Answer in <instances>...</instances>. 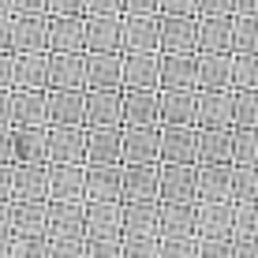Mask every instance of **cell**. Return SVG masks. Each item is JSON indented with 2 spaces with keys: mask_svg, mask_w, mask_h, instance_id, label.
<instances>
[{
  "mask_svg": "<svg viewBox=\"0 0 258 258\" xmlns=\"http://www.w3.org/2000/svg\"><path fill=\"white\" fill-rule=\"evenodd\" d=\"M157 165H195L191 123H157Z\"/></svg>",
  "mask_w": 258,
  "mask_h": 258,
  "instance_id": "1",
  "label": "cell"
},
{
  "mask_svg": "<svg viewBox=\"0 0 258 258\" xmlns=\"http://www.w3.org/2000/svg\"><path fill=\"white\" fill-rule=\"evenodd\" d=\"M120 239V202H83V243Z\"/></svg>",
  "mask_w": 258,
  "mask_h": 258,
  "instance_id": "2",
  "label": "cell"
},
{
  "mask_svg": "<svg viewBox=\"0 0 258 258\" xmlns=\"http://www.w3.org/2000/svg\"><path fill=\"white\" fill-rule=\"evenodd\" d=\"M49 165H86V127L83 123L49 127Z\"/></svg>",
  "mask_w": 258,
  "mask_h": 258,
  "instance_id": "3",
  "label": "cell"
},
{
  "mask_svg": "<svg viewBox=\"0 0 258 258\" xmlns=\"http://www.w3.org/2000/svg\"><path fill=\"white\" fill-rule=\"evenodd\" d=\"M161 52H120V90H157Z\"/></svg>",
  "mask_w": 258,
  "mask_h": 258,
  "instance_id": "4",
  "label": "cell"
},
{
  "mask_svg": "<svg viewBox=\"0 0 258 258\" xmlns=\"http://www.w3.org/2000/svg\"><path fill=\"white\" fill-rule=\"evenodd\" d=\"M195 90H232V52H195Z\"/></svg>",
  "mask_w": 258,
  "mask_h": 258,
  "instance_id": "5",
  "label": "cell"
},
{
  "mask_svg": "<svg viewBox=\"0 0 258 258\" xmlns=\"http://www.w3.org/2000/svg\"><path fill=\"white\" fill-rule=\"evenodd\" d=\"M195 127H232V90H195Z\"/></svg>",
  "mask_w": 258,
  "mask_h": 258,
  "instance_id": "6",
  "label": "cell"
},
{
  "mask_svg": "<svg viewBox=\"0 0 258 258\" xmlns=\"http://www.w3.org/2000/svg\"><path fill=\"white\" fill-rule=\"evenodd\" d=\"M195 165H232V127H195Z\"/></svg>",
  "mask_w": 258,
  "mask_h": 258,
  "instance_id": "7",
  "label": "cell"
},
{
  "mask_svg": "<svg viewBox=\"0 0 258 258\" xmlns=\"http://www.w3.org/2000/svg\"><path fill=\"white\" fill-rule=\"evenodd\" d=\"M195 202H232V165H195Z\"/></svg>",
  "mask_w": 258,
  "mask_h": 258,
  "instance_id": "8",
  "label": "cell"
},
{
  "mask_svg": "<svg viewBox=\"0 0 258 258\" xmlns=\"http://www.w3.org/2000/svg\"><path fill=\"white\" fill-rule=\"evenodd\" d=\"M120 165H157V123H150V127H123Z\"/></svg>",
  "mask_w": 258,
  "mask_h": 258,
  "instance_id": "9",
  "label": "cell"
},
{
  "mask_svg": "<svg viewBox=\"0 0 258 258\" xmlns=\"http://www.w3.org/2000/svg\"><path fill=\"white\" fill-rule=\"evenodd\" d=\"M12 90H49V52H12Z\"/></svg>",
  "mask_w": 258,
  "mask_h": 258,
  "instance_id": "10",
  "label": "cell"
},
{
  "mask_svg": "<svg viewBox=\"0 0 258 258\" xmlns=\"http://www.w3.org/2000/svg\"><path fill=\"white\" fill-rule=\"evenodd\" d=\"M12 127H49V90H12Z\"/></svg>",
  "mask_w": 258,
  "mask_h": 258,
  "instance_id": "11",
  "label": "cell"
},
{
  "mask_svg": "<svg viewBox=\"0 0 258 258\" xmlns=\"http://www.w3.org/2000/svg\"><path fill=\"white\" fill-rule=\"evenodd\" d=\"M12 165H49V127H12Z\"/></svg>",
  "mask_w": 258,
  "mask_h": 258,
  "instance_id": "12",
  "label": "cell"
},
{
  "mask_svg": "<svg viewBox=\"0 0 258 258\" xmlns=\"http://www.w3.org/2000/svg\"><path fill=\"white\" fill-rule=\"evenodd\" d=\"M12 202H49V165H12Z\"/></svg>",
  "mask_w": 258,
  "mask_h": 258,
  "instance_id": "13",
  "label": "cell"
},
{
  "mask_svg": "<svg viewBox=\"0 0 258 258\" xmlns=\"http://www.w3.org/2000/svg\"><path fill=\"white\" fill-rule=\"evenodd\" d=\"M83 202H120V165H83Z\"/></svg>",
  "mask_w": 258,
  "mask_h": 258,
  "instance_id": "14",
  "label": "cell"
},
{
  "mask_svg": "<svg viewBox=\"0 0 258 258\" xmlns=\"http://www.w3.org/2000/svg\"><path fill=\"white\" fill-rule=\"evenodd\" d=\"M120 202H157V165H120Z\"/></svg>",
  "mask_w": 258,
  "mask_h": 258,
  "instance_id": "15",
  "label": "cell"
},
{
  "mask_svg": "<svg viewBox=\"0 0 258 258\" xmlns=\"http://www.w3.org/2000/svg\"><path fill=\"white\" fill-rule=\"evenodd\" d=\"M157 202H195V165H157Z\"/></svg>",
  "mask_w": 258,
  "mask_h": 258,
  "instance_id": "16",
  "label": "cell"
},
{
  "mask_svg": "<svg viewBox=\"0 0 258 258\" xmlns=\"http://www.w3.org/2000/svg\"><path fill=\"white\" fill-rule=\"evenodd\" d=\"M45 236H49V243H56V239H83V202H49Z\"/></svg>",
  "mask_w": 258,
  "mask_h": 258,
  "instance_id": "17",
  "label": "cell"
},
{
  "mask_svg": "<svg viewBox=\"0 0 258 258\" xmlns=\"http://www.w3.org/2000/svg\"><path fill=\"white\" fill-rule=\"evenodd\" d=\"M157 90H195V52H161Z\"/></svg>",
  "mask_w": 258,
  "mask_h": 258,
  "instance_id": "18",
  "label": "cell"
},
{
  "mask_svg": "<svg viewBox=\"0 0 258 258\" xmlns=\"http://www.w3.org/2000/svg\"><path fill=\"white\" fill-rule=\"evenodd\" d=\"M120 90H83V127H116Z\"/></svg>",
  "mask_w": 258,
  "mask_h": 258,
  "instance_id": "19",
  "label": "cell"
},
{
  "mask_svg": "<svg viewBox=\"0 0 258 258\" xmlns=\"http://www.w3.org/2000/svg\"><path fill=\"white\" fill-rule=\"evenodd\" d=\"M120 236L157 239V202H120Z\"/></svg>",
  "mask_w": 258,
  "mask_h": 258,
  "instance_id": "20",
  "label": "cell"
},
{
  "mask_svg": "<svg viewBox=\"0 0 258 258\" xmlns=\"http://www.w3.org/2000/svg\"><path fill=\"white\" fill-rule=\"evenodd\" d=\"M157 123V90H120V127Z\"/></svg>",
  "mask_w": 258,
  "mask_h": 258,
  "instance_id": "21",
  "label": "cell"
},
{
  "mask_svg": "<svg viewBox=\"0 0 258 258\" xmlns=\"http://www.w3.org/2000/svg\"><path fill=\"white\" fill-rule=\"evenodd\" d=\"M49 90H86L83 52H49Z\"/></svg>",
  "mask_w": 258,
  "mask_h": 258,
  "instance_id": "22",
  "label": "cell"
},
{
  "mask_svg": "<svg viewBox=\"0 0 258 258\" xmlns=\"http://www.w3.org/2000/svg\"><path fill=\"white\" fill-rule=\"evenodd\" d=\"M83 52H120V19L90 15L83 23Z\"/></svg>",
  "mask_w": 258,
  "mask_h": 258,
  "instance_id": "23",
  "label": "cell"
},
{
  "mask_svg": "<svg viewBox=\"0 0 258 258\" xmlns=\"http://www.w3.org/2000/svg\"><path fill=\"white\" fill-rule=\"evenodd\" d=\"M86 90H120V52H83Z\"/></svg>",
  "mask_w": 258,
  "mask_h": 258,
  "instance_id": "24",
  "label": "cell"
},
{
  "mask_svg": "<svg viewBox=\"0 0 258 258\" xmlns=\"http://www.w3.org/2000/svg\"><path fill=\"white\" fill-rule=\"evenodd\" d=\"M195 236V202H157V239Z\"/></svg>",
  "mask_w": 258,
  "mask_h": 258,
  "instance_id": "25",
  "label": "cell"
},
{
  "mask_svg": "<svg viewBox=\"0 0 258 258\" xmlns=\"http://www.w3.org/2000/svg\"><path fill=\"white\" fill-rule=\"evenodd\" d=\"M123 127H86V165H120Z\"/></svg>",
  "mask_w": 258,
  "mask_h": 258,
  "instance_id": "26",
  "label": "cell"
},
{
  "mask_svg": "<svg viewBox=\"0 0 258 258\" xmlns=\"http://www.w3.org/2000/svg\"><path fill=\"white\" fill-rule=\"evenodd\" d=\"M120 52H157V19L131 15L120 23Z\"/></svg>",
  "mask_w": 258,
  "mask_h": 258,
  "instance_id": "27",
  "label": "cell"
},
{
  "mask_svg": "<svg viewBox=\"0 0 258 258\" xmlns=\"http://www.w3.org/2000/svg\"><path fill=\"white\" fill-rule=\"evenodd\" d=\"M49 202H8V232L12 236H45Z\"/></svg>",
  "mask_w": 258,
  "mask_h": 258,
  "instance_id": "28",
  "label": "cell"
},
{
  "mask_svg": "<svg viewBox=\"0 0 258 258\" xmlns=\"http://www.w3.org/2000/svg\"><path fill=\"white\" fill-rule=\"evenodd\" d=\"M195 236H232V202H195Z\"/></svg>",
  "mask_w": 258,
  "mask_h": 258,
  "instance_id": "29",
  "label": "cell"
},
{
  "mask_svg": "<svg viewBox=\"0 0 258 258\" xmlns=\"http://www.w3.org/2000/svg\"><path fill=\"white\" fill-rule=\"evenodd\" d=\"M157 52H195V23L187 15H168L157 23Z\"/></svg>",
  "mask_w": 258,
  "mask_h": 258,
  "instance_id": "30",
  "label": "cell"
},
{
  "mask_svg": "<svg viewBox=\"0 0 258 258\" xmlns=\"http://www.w3.org/2000/svg\"><path fill=\"white\" fill-rule=\"evenodd\" d=\"M49 202H83V165H49Z\"/></svg>",
  "mask_w": 258,
  "mask_h": 258,
  "instance_id": "31",
  "label": "cell"
},
{
  "mask_svg": "<svg viewBox=\"0 0 258 258\" xmlns=\"http://www.w3.org/2000/svg\"><path fill=\"white\" fill-rule=\"evenodd\" d=\"M157 123L195 127V90H157Z\"/></svg>",
  "mask_w": 258,
  "mask_h": 258,
  "instance_id": "32",
  "label": "cell"
},
{
  "mask_svg": "<svg viewBox=\"0 0 258 258\" xmlns=\"http://www.w3.org/2000/svg\"><path fill=\"white\" fill-rule=\"evenodd\" d=\"M195 52H232V23L225 15H206L195 26Z\"/></svg>",
  "mask_w": 258,
  "mask_h": 258,
  "instance_id": "33",
  "label": "cell"
},
{
  "mask_svg": "<svg viewBox=\"0 0 258 258\" xmlns=\"http://www.w3.org/2000/svg\"><path fill=\"white\" fill-rule=\"evenodd\" d=\"M45 52H83V23L75 15H60L45 26Z\"/></svg>",
  "mask_w": 258,
  "mask_h": 258,
  "instance_id": "34",
  "label": "cell"
},
{
  "mask_svg": "<svg viewBox=\"0 0 258 258\" xmlns=\"http://www.w3.org/2000/svg\"><path fill=\"white\" fill-rule=\"evenodd\" d=\"M83 123V90H49V127Z\"/></svg>",
  "mask_w": 258,
  "mask_h": 258,
  "instance_id": "35",
  "label": "cell"
},
{
  "mask_svg": "<svg viewBox=\"0 0 258 258\" xmlns=\"http://www.w3.org/2000/svg\"><path fill=\"white\" fill-rule=\"evenodd\" d=\"M12 52H45V23L38 15H26L23 23L12 26Z\"/></svg>",
  "mask_w": 258,
  "mask_h": 258,
  "instance_id": "36",
  "label": "cell"
},
{
  "mask_svg": "<svg viewBox=\"0 0 258 258\" xmlns=\"http://www.w3.org/2000/svg\"><path fill=\"white\" fill-rule=\"evenodd\" d=\"M254 232H258L254 202H232V239L236 243H254Z\"/></svg>",
  "mask_w": 258,
  "mask_h": 258,
  "instance_id": "37",
  "label": "cell"
},
{
  "mask_svg": "<svg viewBox=\"0 0 258 258\" xmlns=\"http://www.w3.org/2000/svg\"><path fill=\"white\" fill-rule=\"evenodd\" d=\"M254 123H258L254 90H232V127H254Z\"/></svg>",
  "mask_w": 258,
  "mask_h": 258,
  "instance_id": "38",
  "label": "cell"
},
{
  "mask_svg": "<svg viewBox=\"0 0 258 258\" xmlns=\"http://www.w3.org/2000/svg\"><path fill=\"white\" fill-rule=\"evenodd\" d=\"M254 161H258L254 127H232V165H254Z\"/></svg>",
  "mask_w": 258,
  "mask_h": 258,
  "instance_id": "39",
  "label": "cell"
},
{
  "mask_svg": "<svg viewBox=\"0 0 258 258\" xmlns=\"http://www.w3.org/2000/svg\"><path fill=\"white\" fill-rule=\"evenodd\" d=\"M254 195H258L254 165H232V202H254Z\"/></svg>",
  "mask_w": 258,
  "mask_h": 258,
  "instance_id": "40",
  "label": "cell"
},
{
  "mask_svg": "<svg viewBox=\"0 0 258 258\" xmlns=\"http://www.w3.org/2000/svg\"><path fill=\"white\" fill-rule=\"evenodd\" d=\"M254 52H232V90H254Z\"/></svg>",
  "mask_w": 258,
  "mask_h": 258,
  "instance_id": "41",
  "label": "cell"
},
{
  "mask_svg": "<svg viewBox=\"0 0 258 258\" xmlns=\"http://www.w3.org/2000/svg\"><path fill=\"white\" fill-rule=\"evenodd\" d=\"M157 258H199V239L195 236L157 239Z\"/></svg>",
  "mask_w": 258,
  "mask_h": 258,
  "instance_id": "42",
  "label": "cell"
},
{
  "mask_svg": "<svg viewBox=\"0 0 258 258\" xmlns=\"http://www.w3.org/2000/svg\"><path fill=\"white\" fill-rule=\"evenodd\" d=\"M12 258H49V236H12Z\"/></svg>",
  "mask_w": 258,
  "mask_h": 258,
  "instance_id": "43",
  "label": "cell"
},
{
  "mask_svg": "<svg viewBox=\"0 0 258 258\" xmlns=\"http://www.w3.org/2000/svg\"><path fill=\"white\" fill-rule=\"evenodd\" d=\"M232 52H254V23H251V15H239L232 23Z\"/></svg>",
  "mask_w": 258,
  "mask_h": 258,
  "instance_id": "44",
  "label": "cell"
},
{
  "mask_svg": "<svg viewBox=\"0 0 258 258\" xmlns=\"http://www.w3.org/2000/svg\"><path fill=\"white\" fill-rule=\"evenodd\" d=\"M49 258H86V243L83 239H56V243H49Z\"/></svg>",
  "mask_w": 258,
  "mask_h": 258,
  "instance_id": "45",
  "label": "cell"
},
{
  "mask_svg": "<svg viewBox=\"0 0 258 258\" xmlns=\"http://www.w3.org/2000/svg\"><path fill=\"white\" fill-rule=\"evenodd\" d=\"M90 15H116L120 12V0H90Z\"/></svg>",
  "mask_w": 258,
  "mask_h": 258,
  "instance_id": "46",
  "label": "cell"
},
{
  "mask_svg": "<svg viewBox=\"0 0 258 258\" xmlns=\"http://www.w3.org/2000/svg\"><path fill=\"white\" fill-rule=\"evenodd\" d=\"M232 0H202V15H228Z\"/></svg>",
  "mask_w": 258,
  "mask_h": 258,
  "instance_id": "47",
  "label": "cell"
},
{
  "mask_svg": "<svg viewBox=\"0 0 258 258\" xmlns=\"http://www.w3.org/2000/svg\"><path fill=\"white\" fill-rule=\"evenodd\" d=\"M0 90H12V52H0Z\"/></svg>",
  "mask_w": 258,
  "mask_h": 258,
  "instance_id": "48",
  "label": "cell"
},
{
  "mask_svg": "<svg viewBox=\"0 0 258 258\" xmlns=\"http://www.w3.org/2000/svg\"><path fill=\"white\" fill-rule=\"evenodd\" d=\"M0 165H12V127H0Z\"/></svg>",
  "mask_w": 258,
  "mask_h": 258,
  "instance_id": "49",
  "label": "cell"
},
{
  "mask_svg": "<svg viewBox=\"0 0 258 258\" xmlns=\"http://www.w3.org/2000/svg\"><path fill=\"white\" fill-rule=\"evenodd\" d=\"M0 202H12V165H0Z\"/></svg>",
  "mask_w": 258,
  "mask_h": 258,
  "instance_id": "50",
  "label": "cell"
},
{
  "mask_svg": "<svg viewBox=\"0 0 258 258\" xmlns=\"http://www.w3.org/2000/svg\"><path fill=\"white\" fill-rule=\"evenodd\" d=\"M0 127H12V90H0Z\"/></svg>",
  "mask_w": 258,
  "mask_h": 258,
  "instance_id": "51",
  "label": "cell"
},
{
  "mask_svg": "<svg viewBox=\"0 0 258 258\" xmlns=\"http://www.w3.org/2000/svg\"><path fill=\"white\" fill-rule=\"evenodd\" d=\"M83 4H86V0H52V12H60V15H79V12H83Z\"/></svg>",
  "mask_w": 258,
  "mask_h": 258,
  "instance_id": "52",
  "label": "cell"
},
{
  "mask_svg": "<svg viewBox=\"0 0 258 258\" xmlns=\"http://www.w3.org/2000/svg\"><path fill=\"white\" fill-rule=\"evenodd\" d=\"M191 4H195V0H165V12L168 15H187Z\"/></svg>",
  "mask_w": 258,
  "mask_h": 258,
  "instance_id": "53",
  "label": "cell"
},
{
  "mask_svg": "<svg viewBox=\"0 0 258 258\" xmlns=\"http://www.w3.org/2000/svg\"><path fill=\"white\" fill-rule=\"evenodd\" d=\"M154 4H157V0H127V12L131 15H150V12H154Z\"/></svg>",
  "mask_w": 258,
  "mask_h": 258,
  "instance_id": "54",
  "label": "cell"
},
{
  "mask_svg": "<svg viewBox=\"0 0 258 258\" xmlns=\"http://www.w3.org/2000/svg\"><path fill=\"white\" fill-rule=\"evenodd\" d=\"M0 52H12V23L0 19Z\"/></svg>",
  "mask_w": 258,
  "mask_h": 258,
  "instance_id": "55",
  "label": "cell"
},
{
  "mask_svg": "<svg viewBox=\"0 0 258 258\" xmlns=\"http://www.w3.org/2000/svg\"><path fill=\"white\" fill-rule=\"evenodd\" d=\"M15 12L34 15V12H41V0H15Z\"/></svg>",
  "mask_w": 258,
  "mask_h": 258,
  "instance_id": "56",
  "label": "cell"
},
{
  "mask_svg": "<svg viewBox=\"0 0 258 258\" xmlns=\"http://www.w3.org/2000/svg\"><path fill=\"white\" fill-rule=\"evenodd\" d=\"M0 236H12L8 232V202H0Z\"/></svg>",
  "mask_w": 258,
  "mask_h": 258,
  "instance_id": "57",
  "label": "cell"
},
{
  "mask_svg": "<svg viewBox=\"0 0 258 258\" xmlns=\"http://www.w3.org/2000/svg\"><path fill=\"white\" fill-rule=\"evenodd\" d=\"M4 4H8V0H0V12H4Z\"/></svg>",
  "mask_w": 258,
  "mask_h": 258,
  "instance_id": "58",
  "label": "cell"
}]
</instances>
